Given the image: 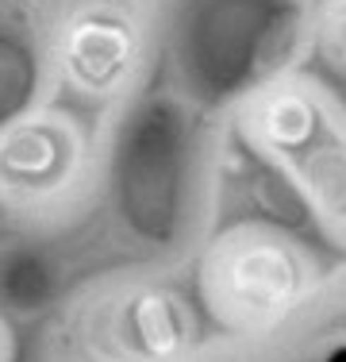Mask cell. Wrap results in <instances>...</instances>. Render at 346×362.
Instances as JSON below:
<instances>
[{"label": "cell", "mask_w": 346, "mask_h": 362, "mask_svg": "<svg viewBox=\"0 0 346 362\" xmlns=\"http://www.w3.org/2000/svg\"><path fill=\"white\" fill-rule=\"evenodd\" d=\"M212 308L235 324H270L300 297V262L289 247L266 235H242L215 251Z\"/></svg>", "instance_id": "obj_1"}, {"label": "cell", "mask_w": 346, "mask_h": 362, "mask_svg": "<svg viewBox=\"0 0 346 362\" xmlns=\"http://www.w3.org/2000/svg\"><path fill=\"white\" fill-rule=\"evenodd\" d=\"M131 62V35L116 20H85L66 39V66L85 89H112Z\"/></svg>", "instance_id": "obj_2"}, {"label": "cell", "mask_w": 346, "mask_h": 362, "mask_svg": "<svg viewBox=\"0 0 346 362\" xmlns=\"http://www.w3.org/2000/svg\"><path fill=\"white\" fill-rule=\"evenodd\" d=\"M131 332L150 358H169L185 343V320L166 297H143L131 308Z\"/></svg>", "instance_id": "obj_3"}, {"label": "cell", "mask_w": 346, "mask_h": 362, "mask_svg": "<svg viewBox=\"0 0 346 362\" xmlns=\"http://www.w3.org/2000/svg\"><path fill=\"white\" fill-rule=\"evenodd\" d=\"M54 151H58V143L50 139V135L28 132V135H16V139L8 143L4 162H8V170H16L20 177H42V174H50L54 162H58Z\"/></svg>", "instance_id": "obj_4"}, {"label": "cell", "mask_w": 346, "mask_h": 362, "mask_svg": "<svg viewBox=\"0 0 346 362\" xmlns=\"http://www.w3.org/2000/svg\"><path fill=\"white\" fill-rule=\"evenodd\" d=\"M327 50L335 54V62L346 66V0H339L327 16Z\"/></svg>", "instance_id": "obj_5"}]
</instances>
